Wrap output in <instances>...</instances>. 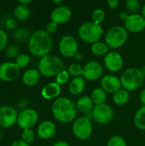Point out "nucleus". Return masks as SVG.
<instances>
[{"label":"nucleus","mask_w":145,"mask_h":146,"mask_svg":"<svg viewBox=\"0 0 145 146\" xmlns=\"http://www.w3.org/2000/svg\"><path fill=\"white\" fill-rule=\"evenodd\" d=\"M6 54L9 58H17L20 56V50L16 45H9L6 50Z\"/></svg>","instance_id":"nucleus-36"},{"label":"nucleus","mask_w":145,"mask_h":146,"mask_svg":"<svg viewBox=\"0 0 145 146\" xmlns=\"http://www.w3.org/2000/svg\"><path fill=\"white\" fill-rule=\"evenodd\" d=\"M91 21L97 24V25H101L105 18H106V14H105V11L103 9H96L93 10V12L91 13Z\"/></svg>","instance_id":"nucleus-28"},{"label":"nucleus","mask_w":145,"mask_h":146,"mask_svg":"<svg viewBox=\"0 0 145 146\" xmlns=\"http://www.w3.org/2000/svg\"><path fill=\"white\" fill-rule=\"evenodd\" d=\"M56 133V126L51 121H44L37 127V135L39 139L47 140L52 139Z\"/></svg>","instance_id":"nucleus-18"},{"label":"nucleus","mask_w":145,"mask_h":146,"mask_svg":"<svg viewBox=\"0 0 145 146\" xmlns=\"http://www.w3.org/2000/svg\"><path fill=\"white\" fill-rule=\"evenodd\" d=\"M32 3V1L31 0H19L18 1V3H20V4H23V5H28L29 3Z\"/></svg>","instance_id":"nucleus-46"},{"label":"nucleus","mask_w":145,"mask_h":146,"mask_svg":"<svg viewBox=\"0 0 145 146\" xmlns=\"http://www.w3.org/2000/svg\"><path fill=\"white\" fill-rule=\"evenodd\" d=\"M91 51L96 56H105L109 51L110 49L104 41H97L91 45Z\"/></svg>","instance_id":"nucleus-24"},{"label":"nucleus","mask_w":145,"mask_h":146,"mask_svg":"<svg viewBox=\"0 0 145 146\" xmlns=\"http://www.w3.org/2000/svg\"><path fill=\"white\" fill-rule=\"evenodd\" d=\"M133 122L136 127L141 131H145V106L140 107L135 113Z\"/></svg>","instance_id":"nucleus-27"},{"label":"nucleus","mask_w":145,"mask_h":146,"mask_svg":"<svg viewBox=\"0 0 145 146\" xmlns=\"http://www.w3.org/2000/svg\"><path fill=\"white\" fill-rule=\"evenodd\" d=\"M56 82L61 86L70 82V74L68 70L63 69L56 76Z\"/></svg>","instance_id":"nucleus-32"},{"label":"nucleus","mask_w":145,"mask_h":146,"mask_svg":"<svg viewBox=\"0 0 145 146\" xmlns=\"http://www.w3.org/2000/svg\"><path fill=\"white\" fill-rule=\"evenodd\" d=\"M52 146H70V145L68 143V142H66V141H62V140H61V141H57V142H56L54 145Z\"/></svg>","instance_id":"nucleus-44"},{"label":"nucleus","mask_w":145,"mask_h":146,"mask_svg":"<svg viewBox=\"0 0 145 146\" xmlns=\"http://www.w3.org/2000/svg\"><path fill=\"white\" fill-rule=\"evenodd\" d=\"M5 27L9 30H14L17 27V20L14 18H9L5 21Z\"/></svg>","instance_id":"nucleus-39"},{"label":"nucleus","mask_w":145,"mask_h":146,"mask_svg":"<svg viewBox=\"0 0 145 146\" xmlns=\"http://www.w3.org/2000/svg\"><path fill=\"white\" fill-rule=\"evenodd\" d=\"M10 146H30V145L20 139V140H15V142H13Z\"/></svg>","instance_id":"nucleus-41"},{"label":"nucleus","mask_w":145,"mask_h":146,"mask_svg":"<svg viewBox=\"0 0 145 146\" xmlns=\"http://www.w3.org/2000/svg\"><path fill=\"white\" fill-rule=\"evenodd\" d=\"M115 116L113 109L104 104L101 105H95L91 111V119L101 126H106L109 124Z\"/></svg>","instance_id":"nucleus-8"},{"label":"nucleus","mask_w":145,"mask_h":146,"mask_svg":"<svg viewBox=\"0 0 145 146\" xmlns=\"http://www.w3.org/2000/svg\"><path fill=\"white\" fill-rule=\"evenodd\" d=\"M78 35L83 42L92 44L101 40L103 35V29L101 25H97L91 21H86L79 27Z\"/></svg>","instance_id":"nucleus-6"},{"label":"nucleus","mask_w":145,"mask_h":146,"mask_svg":"<svg viewBox=\"0 0 145 146\" xmlns=\"http://www.w3.org/2000/svg\"><path fill=\"white\" fill-rule=\"evenodd\" d=\"M72 10L69 7L66 5H61L56 7L50 13V21L56 24L62 25L68 23L72 18Z\"/></svg>","instance_id":"nucleus-17"},{"label":"nucleus","mask_w":145,"mask_h":146,"mask_svg":"<svg viewBox=\"0 0 145 146\" xmlns=\"http://www.w3.org/2000/svg\"><path fill=\"white\" fill-rule=\"evenodd\" d=\"M141 11H142V14H141V15H142L144 16V18L145 19V3L144 4V5H143V6H142Z\"/></svg>","instance_id":"nucleus-48"},{"label":"nucleus","mask_w":145,"mask_h":146,"mask_svg":"<svg viewBox=\"0 0 145 146\" xmlns=\"http://www.w3.org/2000/svg\"><path fill=\"white\" fill-rule=\"evenodd\" d=\"M51 113L56 121L67 124L73 122L76 119L78 110L73 101L68 98L60 97L52 103Z\"/></svg>","instance_id":"nucleus-1"},{"label":"nucleus","mask_w":145,"mask_h":146,"mask_svg":"<svg viewBox=\"0 0 145 146\" xmlns=\"http://www.w3.org/2000/svg\"><path fill=\"white\" fill-rule=\"evenodd\" d=\"M78 111L84 113L85 115L92 111L94 108V104L90 98V96H82L79 98L75 103Z\"/></svg>","instance_id":"nucleus-22"},{"label":"nucleus","mask_w":145,"mask_h":146,"mask_svg":"<svg viewBox=\"0 0 145 146\" xmlns=\"http://www.w3.org/2000/svg\"><path fill=\"white\" fill-rule=\"evenodd\" d=\"M41 74L39 73L38 69L36 68H29L26 69L21 77L22 82L27 86H33L37 85L40 80Z\"/></svg>","instance_id":"nucleus-21"},{"label":"nucleus","mask_w":145,"mask_h":146,"mask_svg":"<svg viewBox=\"0 0 145 146\" xmlns=\"http://www.w3.org/2000/svg\"><path fill=\"white\" fill-rule=\"evenodd\" d=\"M124 27L128 33H141L145 29V19L141 14H131L124 21Z\"/></svg>","instance_id":"nucleus-14"},{"label":"nucleus","mask_w":145,"mask_h":146,"mask_svg":"<svg viewBox=\"0 0 145 146\" xmlns=\"http://www.w3.org/2000/svg\"><path fill=\"white\" fill-rule=\"evenodd\" d=\"M72 132L73 136L81 141L89 139L93 133V125L91 120L86 116L76 118L72 124Z\"/></svg>","instance_id":"nucleus-7"},{"label":"nucleus","mask_w":145,"mask_h":146,"mask_svg":"<svg viewBox=\"0 0 145 146\" xmlns=\"http://www.w3.org/2000/svg\"><path fill=\"white\" fill-rule=\"evenodd\" d=\"M128 39V32L121 25L110 27L104 35V42L110 50H115L121 48Z\"/></svg>","instance_id":"nucleus-5"},{"label":"nucleus","mask_w":145,"mask_h":146,"mask_svg":"<svg viewBox=\"0 0 145 146\" xmlns=\"http://www.w3.org/2000/svg\"><path fill=\"white\" fill-rule=\"evenodd\" d=\"M20 68L15 62H6L0 64V80L4 82H11L20 75Z\"/></svg>","instance_id":"nucleus-16"},{"label":"nucleus","mask_w":145,"mask_h":146,"mask_svg":"<svg viewBox=\"0 0 145 146\" xmlns=\"http://www.w3.org/2000/svg\"><path fill=\"white\" fill-rule=\"evenodd\" d=\"M126 11L131 14H137L141 8V3L138 0H126L125 2Z\"/></svg>","instance_id":"nucleus-30"},{"label":"nucleus","mask_w":145,"mask_h":146,"mask_svg":"<svg viewBox=\"0 0 145 146\" xmlns=\"http://www.w3.org/2000/svg\"><path fill=\"white\" fill-rule=\"evenodd\" d=\"M86 80L81 76L77 78H73L68 83V92L73 96L80 95L85 89Z\"/></svg>","instance_id":"nucleus-20"},{"label":"nucleus","mask_w":145,"mask_h":146,"mask_svg":"<svg viewBox=\"0 0 145 146\" xmlns=\"http://www.w3.org/2000/svg\"><path fill=\"white\" fill-rule=\"evenodd\" d=\"M38 68L44 77H56L64 69V62L60 56L55 54H49L40 58Z\"/></svg>","instance_id":"nucleus-3"},{"label":"nucleus","mask_w":145,"mask_h":146,"mask_svg":"<svg viewBox=\"0 0 145 146\" xmlns=\"http://www.w3.org/2000/svg\"><path fill=\"white\" fill-rule=\"evenodd\" d=\"M8 40H9L8 34L6 33L4 30L0 28V51L3 50L6 47L8 44Z\"/></svg>","instance_id":"nucleus-37"},{"label":"nucleus","mask_w":145,"mask_h":146,"mask_svg":"<svg viewBox=\"0 0 145 146\" xmlns=\"http://www.w3.org/2000/svg\"><path fill=\"white\" fill-rule=\"evenodd\" d=\"M90 98H91L94 105L104 104L107 101V92L101 87H96L91 91Z\"/></svg>","instance_id":"nucleus-23"},{"label":"nucleus","mask_w":145,"mask_h":146,"mask_svg":"<svg viewBox=\"0 0 145 146\" xmlns=\"http://www.w3.org/2000/svg\"><path fill=\"white\" fill-rule=\"evenodd\" d=\"M101 88L103 89L107 93L115 94L121 89H122L121 82L120 77L116 76L114 74H105L100 80Z\"/></svg>","instance_id":"nucleus-15"},{"label":"nucleus","mask_w":145,"mask_h":146,"mask_svg":"<svg viewBox=\"0 0 145 146\" xmlns=\"http://www.w3.org/2000/svg\"><path fill=\"white\" fill-rule=\"evenodd\" d=\"M58 50L62 56L66 58H73L79 52L78 41L72 35H64L59 41Z\"/></svg>","instance_id":"nucleus-9"},{"label":"nucleus","mask_w":145,"mask_h":146,"mask_svg":"<svg viewBox=\"0 0 145 146\" xmlns=\"http://www.w3.org/2000/svg\"><path fill=\"white\" fill-rule=\"evenodd\" d=\"M53 47L52 35L45 30H38L32 33L28 40L29 52L36 57H44L49 54Z\"/></svg>","instance_id":"nucleus-2"},{"label":"nucleus","mask_w":145,"mask_h":146,"mask_svg":"<svg viewBox=\"0 0 145 146\" xmlns=\"http://www.w3.org/2000/svg\"><path fill=\"white\" fill-rule=\"evenodd\" d=\"M106 146H127V144L122 136L114 135L108 140Z\"/></svg>","instance_id":"nucleus-33"},{"label":"nucleus","mask_w":145,"mask_h":146,"mask_svg":"<svg viewBox=\"0 0 145 146\" xmlns=\"http://www.w3.org/2000/svg\"><path fill=\"white\" fill-rule=\"evenodd\" d=\"M17 110L11 106L3 105L0 107V127L9 128L17 122Z\"/></svg>","instance_id":"nucleus-13"},{"label":"nucleus","mask_w":145,"mask_h":146,"mask_svg":"<svg viewBox=\"0 0 145 146\" xmlns=\"http://www.w3.org/2000/svg\"><path fill=\"white\" fill-rule=\"evenodd\" d=\"M62 93V86L56 81L45 85L41 90V96L46 100H52L60 98Z\"/></svg>","instance_id":"nucleus-19"},{"label":"nucleus","mask_w":145,"mask_h":146,"mask_svg":"<svg viewBox=\"0 0 145 146\" xmlns=\"http://www.w3.org/2000/svg\"><path fill=\"white\" fill-rule=\"evenodd\" d=\"M129 15H130V14H129L126 10H122V11H121V12L119 13V17H120L121 20H122V21H124L126 20V18L128 17Z\"/></svg>","instance_id":"nucleus-42"},{"label":"nucleus","mask_w":145,"mask_h":146,"mask_svg":"<svg viewBox=\"0 0 145 146\" xmlns=\"http://www.w3.org/2000/svg\"><path fill=\"white\" fill-rule=\"evenodd\" d=\"M38 121V112L33 109L26 108L19 113L16 124L22 130L31 129L37 124Z\"/></svg>","instance_id":"nucleus-10"},{"label":"nucleus","mask_w":145,"mask_h":146,"mask_svg":"<svg viewBox=\"0 0 145 146\" xmlns=\"http://www.w3.org/2000/svg\"><path fill=\"white\" fill-rule=\"evenodd\" d=\"M120 79L122 88L130 92L136 91L144 84L145 76L140 68H129L124 70Z\"/></svg>","instance_id":"nucleus-4"},{"label":"nucleus","mask_w":145,"mask_h":146,"mask_svg":"<svg viewBox=\"0 0 145 146\" xmlns=\"http://www.w3.org/2000/svg\"><path fill=\"white\" fill-rule=\"evenodd\" d=\"M75 62H80L82 59H83V56H82V54L80 53V52H78L75 56H74V57L73 58Z\"/></svg>","instance_id":"nucleus-45"},{"label":"nucleus","mask_w":145,"mask_h":146,"mask_svg":"<svg viewBox=\"0 0 145 146\" xmlns=\"http://www.w3.org/2000/svg\"><path fill=\"white\" fill-rule=\"evenodd\" d=\"M35 139V133L34 131L31 128V129H25L22 130L21 133V140H23L24 142L27 143V144H32Z\"/></svg>","instance_id":"nucleus-34"},{"label":"nucleus","mask_w":145,"mask_h":146,"mask_svg":"<svg viewBox=\"0 0 145 146\" xmlns=\"http://www.w3.org/2000/svg\"><path fill=\"white\" fill-rule=\"evenodd\" d=\"M14 15L16 20L24 21H26L30 17L31 11L28 6L18 3L14 9Z\"/></svg>","instance_id":"nucleus-25"},{"label":"nucleus","mask_w":145,"mask_h":146,"mask_svg":"<svg viewBox=\"0 0 145 146\" xmlns=\"http://www.w3.org/2000/svg\"><path fill=\"white\" fill-rule=\"evenodd\" d=\"M70 74V76H72L73 78H77V77H81L83 74V66H81L79 63L78 62H73L71 63L68 69H67Z\"/></svg>","instance_id":"nucleus-29"},{"label":"nucleus","mask_w":145,"mask_h":146,"mask_svg":"<svg viewBox=\"0 0 145 146\" xmlns=\"http://www.w3.org/2000/svg\"><path fill=\"white\" fill-rule=\"evenodd\" d=\"M139 99H140V102L143 104V106H145V88L141 91V92L139 94Z\"/></svg>","instance_id":"nucleus-43"},{"label":"nucleus","mask_w":145,"mask_h":146,"mask_svg":"<svg viewBox=\"0 0 145 146\" xmlns=\"http://www.w3.org/2000/svg\"><path fill=\"white\" fill-rule=\"evenodd\" d=\"M103 76V66L97 61H90L83 66L82 77L88 81H97Z\"/></svg>","instance_id":"nucleus-11"},{"label":"nucleus","mask_w":145,"mask_h":146,"mask_svg":"<svg viewBox=\"0 0 145 146\" xmlns=\"http://www.w3.org/2000/svg\"><path fill=\"white\" fill-rule=\"evenodd\" d=\"M31 35L32 34H30V33L26 29H24V28H19L14 33V38L19 41H23L27 38L29 40Z\"/></svg>","instance_id":"nucleus-35"},{"label":"nucleus","mask_w":145,"mask_h":146,"mask_svg":"<svg viewBox=\"0 0 145 146\" xmlns=\"http://www.w3.org/2000/svg\"><path fill=\"white\" fill-rule=\"evenodd\" d=\"M57 30H58V25L56 24L55 22H52V21L49 22L46 26V28H45V31L50 35L56 33L57 32Z\"/></svg>","instance_id":"nucleus-38"},{"label":"nucleus","mask_w":145,"mask_h":146,"mask_svg":"<svg viewBox=\"0 0 145 146\" xmlns=\"http://www.w3.org/2000/svg\"><path fill=\"white\" fill-rule=\"evenodd\" d=\"M140 69H141L142 73L144 74V76H145V66H144V67H142V68H141Z\"/></svg>","instance_id":"nucleus-49"},{"label":"nucleus","mask_w":145,"mask_h":146,"mask_svg":"<svg viewBox=\"0 0 145 146\" xmlns=\"http://www.w3.org/2000/svg\"><path fill=\"white\" fill-rule=\"evenodd\" d=\"M52 3H53L54 4H56V7H57V6H61V5H62L63 1H62V0H53V1H52Z\"/></svg>","instance_id":"nucleus-47"},{"label":"nucleus","mask_w":145,"mask_h":146,"mask_svg":"<svg viewBox=\"0 0 145 146\" xmlns=\"http://www.w3.org/2000/svg\"><path fill=\"white\" fill-rule=\"evenodd\" d=\"M120 2L118 0H108L107 4L110 9H116L119 6Z\"/></svg>","instance_id":"nucleus-40"},{"label":"nucleus","mask_w":145,"mask_h":146,"mask_svg":"<svg viewBox=\"0 0 145 146\" xmlns=\"http://www.w3.org/2000/svg\"><path fill=\"white\" fill-rule=\"evenodd\" d=\"M1 138H2V133H1V130H0V140H1Z\"/></svg>","instance_id":"nucleus-50"},{"label":"nucleus","mask_w":145,"mask_h":146,"mask_svg":"<svg viewBox=\"0 0 145 146\" xmlns=\"http://www.w3.org/2000/svg\"><path fill=\"white\" fill-rule=\"evenodd\" d=\"M103 64L105 68L115 74L120 72L124 67V58L122 55L116 50H110L103 57Z\"/></svg>","instance_id":"nucleus-12"},{"label":"nucleus","mask_w":145,"mask_h":146,"mask_svg":"<svg viewBox=\"0 0 145 146\" xmlns=\"http://www.w3.org/2000/svg\"><path fill=\"white\" fill-rule=\"evenodd\" d=\"M31 61V57L29 55L26 54V53H21L20 54V56L15 59V64L21 68H26Z\"/></svg>","instance_id":"nucleus-31"},{"label":"nucleus","mask_w":145,"mask_h":146,"mask_svg":"<svg viewBox=\"0 0 145 146\" xmlns=\"http://www.w3.org/2000/svg\"><path fill=\"white\" fill-rule=\"evenodd\" d=\"M130 99V92L125 89H121L113 95V103L117 106L126 105Z\"/></svg>","instance_id":"nucleus-26"}]
</instances>
